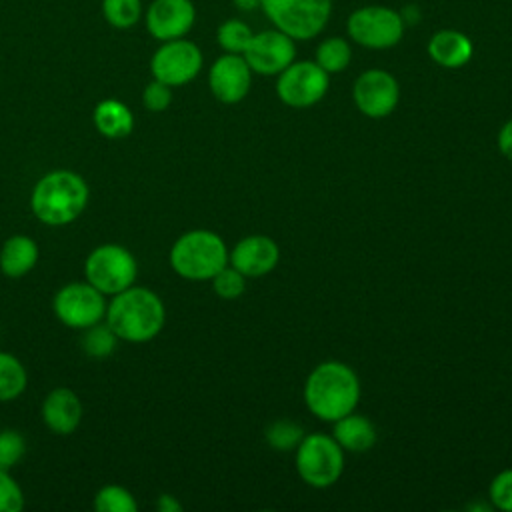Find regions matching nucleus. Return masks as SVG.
<instances>
[{"mask_svg": "<svg viewBox=\"0 0 512 512\" xmlns=\"http://www.w3.org/2000/svg\"><path fill=\"white\" fill-rule=\"evenodd\" d=\"M498 150L512 160V118L498 132Z\"/></svg>", "mask_w": 512, "mask_h": 512, "instance_id": "72a5a7b5", "label": "nucleus"}, {"mask_svg": "<svg viewBox=\"0 0 512 512\" xmlns=\"http://www.w3.org/2000/svg\"><path fill=\"white\" fill-rule=\"evenodd\" d=\"M38 244L26 234H14L0 248V270L8 278L26 276L38 262Z\"/></svg>", "mask_w": 512, "mask_h": 512, "instance_id": "a211bd4d", "label": "nucleus"}, {"mask_svg": "<svg viewBox=\"0 0 512 512\" xmlns=\"http://www.w3.org/2000/svg\"><path fill=\"white\" fill-rule=\"evenodd\" d=\"M212 288L214 292L224 300L238 298L246 288V276L238 272L234 266L226 264L220 272L212 276Z\"/></svg>", "mask_w": 512, "mask_h": 512, "instance_id": "c85d7f7f", "label": "nucleus"}, {"mask_svg": "<svg viewBox=\"0 0 512 512\" xmlns=\"http://www.w3.org/2000/svg\"><path fill=\"white\" fill-rule=\"evenodd\" d=\"M360 400V378L344 362L328 360L318 364L304 382L306 408L324 422L356 410Z\"/></svg>", "mask_w": 512, "mask_h": 512, "instance_id": "f257e3e1", "label": "nucleus"}, {"mask_svg": "<svg viewBox=\"0 0 512 512\" xmlns=\"http://www.w3.org/2000/svg\"><path fill=\"white\" fill-rule=\"evenodd\" d=\"M232 2H234V6H236L238 10H244V12L254 10V8L260 6V0H232Z\"/></svg>", "mask_w": 512, "mask_h": 512, "instance_id": "c9c22d12", "label": "nucleus"}, {"mask_svg": "<svg viewBox=\"0 0 512 512\" xmlns=\"http://www.w3.org/2000/svg\"><path fill=\"white\" fill-rule=\"evenodd\" d=\"M266 442L274 448V450H296V446L300 444V440L304 438V430L300 424L290 422V420H276L272 422L266 432H264Z\"/></svg>", "mask_w": 512, "mask_h": 512, "instance_id": "bb28decb", "label": "nucleus"}, {"mask_svg": "<svg viewBox=\"0 0 512 512\" xmlns=\"http://www.w3.org/2000/svg\"><path fill=\"white\" fill-rule=\"evenodd\" d=\"M328 92V72L316 62H292L278 74L276 94L292 108H308L324 98Z\"/></svg>", "mask_w": 512, "mask_h": 512, "instance_id": "9d476101", "label": "nucleus"}, {"mask_svg": "<svg viewBox=\"0 0 512 512\" xmlns=\"http://www.w3.org/2000/svg\"><path fill=\"white\" fill-rule=\"evenodd\" d=\"M352 98L356 108L368 118H384L392 114L398 104L400 88L396 78L386 70H366L362 72L352 88Z\"/></svg>", "mask_w": 512, "mask_h": 512, "instance_id": "f8f14e48", "label": "nucleus"}, {"mask_svg": "<svg viewBox=\"0 0 512 512\" xmlns=\"http://www.w3.org/2000/svg\"><path fill=\"white\" fill-rule=\"evenodd\" d=\"M144 24L148 34L158 40L184 38L196 20L192 0H152L144 10Z\"/></svg>", "mask_w": 512, "mask_h": 512, "instance_id": "4468645a", "label": "nucleus"}, {"mask_svg": "<svg viewBox=\"0 0 512 512\" xmlns=\"http://www.w3.org/2000/svg\"><path fill=\"white\" fill-rule=\"evenodd\" d=\"M24 494L8 470H0V512H20Z\"/></svg>", "mask_w": 512, "mask_h": 512, "instance_id": "2f4dec72", "label": "nucleus"}, {"mask_svg": "<svg viewBox=\"0 0 512 512\" xmlns=\"http://www.w3.org/2000/svg\"><path fill=\"white\" fill-rule=\"evenodd\" d=\"M118 336L112 332L108 324H94L86 328L82 338V348L90 358H108L116 348Z\"/></svg>", "mask_w": 512, "mask_h": 512, "instance_id": "a878e982", "label": "nucleus"}, {"mask_svg": "<svg viewBox=\"0 0 512 512\" xmlns=\"http://www.w3.org/2000/svg\"><path fill=\"white\" fill-rule=\"evenodd\" d=\"M28 384V374L24 364L10 352L0 350V402H10L18 398Z\"/></svg>", "mask_w": 512, "mask_h": 512, "instance_id": "4be33fe9", "label": "nucleus"}, {"mask_svg": "<svg viewBox=\"0 0 512 512\" xmlns=\"http://www.w3.org/2000/svg\"><path fill=\"white\" fill-rule=\"evenodd\" d=\"M92 122L104 138L118 140L132 132L134 114L124 102H120L116 98H106L96 104V108L92 112Z\"/></svg>", "mask_w": 512, "mask_h": 512, "instance_id": "412c9836", "label": "nucleus"}, {"mask_svg": "<svg viewBox=\"0 0 512 512\" xmlns=\"http://www.w3.org/2000/svg\"><path fill=\"white\" fill-rule=\"evenodd\" d=\"M172 270L186 280H212L228 264V248L212 230L184 232L170 248Z\"/></svg>", "mask_w": 512, "mask_h": 512, "instance_id": "20e7f679", "label": "nucleus"}, {"mask_svg": "<svg viewBox=\"0 0 512 512\" xmlns=\"http://www.w3.org/2000/svg\"><path fill=\"white\" fill-rule=\"evenodd\" d=\"M430 58L444 68H460L472 58V42L456 30H440L428 42Z\"/></svg>", "mask_w": 512, "mask_h": 512, "instance_id": "aec40b11", "label": "nucleus"}, {"mask_svg": "<svg viewBox=\"0 0 512 512\" xmlns=\"http://www.w3.org/2000/svg\"><path fill=\"white\" fill-rule=\"evenodd\" d=\"M100 8L106 24L116 30L134 28L144 16L142 0H102Z\"/></svg>", "mask_w": 512, "mask_h": 512, "instance_id": "5701e85b", "label": "nucleus"}, {"mask_svg": "<svg viewBox=\"0 0 512 512\" xmlns=\"http://www.w3.org/2000/svg\"><path fill=\"white\" fill-rule=\"evenodd\" d=\"M88 184L72 170H52L32 188V214L48 226L74 222L88 204Z\"/></svg>", "mask_w": 512, "mask_h": 512, "instance_id": "7ed1b4c3", "label": "nucleus"}, {"mask_svg": "<svg viewBox=\"0 0 512 512\" xmlns=\"http://www.w3.org/2000/svg\"><path fill=\"white\" fill-rule=\"evenodd\" d=\"M42 422L54 434H72L82 420V402L78 394L66 386L50 390L42 400Z\"/></svg>", "mask_w": 512, "mask_h": 512, "instance_id": "f3484780", "label": "nucleus"}, {"mask_svg": "<svg viewBox=\"0 0 512 512\" xmlns=\"http://www.w3.org/2000/svg\"><path fill=\"white\" fill-rule=\"evenodd\" d=\"M166 322V308L160 296L144 286H130L112 296L106 306V324L118 340L142 344L160 334Z\"/></svg>", "mask_w": 512, "mask_h": 512, "instance_id": "f03ea898", "label": "nucleus"}, {"mask_svg": "<svg viewBox=\"0 0 512 512\" xmlns=\"http://www.w3.org/2000/svg\"><path fill=\"white\" fill-rule=\"evenodd\" d=\"M296 472L312 488L332 486L344 472V450L328 434H304L296 446Z\"/></svg>", "mask_w": 512, "mask_h": 512, "instance_id": "39448f33", "label": "nucleus"}, {"mask_svg": "<svg viewBox=\"0 0 512 512\" xmlns=\"http://www.w3.org/2000/svg\"><path fill=\"white\" fill-rule=\"evenodd\" d=\"M26 454V440L16 430H0V470H12Z\"/></svg>", "mask_w": 512, "mask_h": 512, "instance_id": "c756f323", "label": "nucleus"}, {"mask_svg": "<svg viewBox=\"0 0 512 512\" xmlns=\"http://www.w3.org/2000/svg\"><path fill=\"white\" fill-rule=\"evenodd\" d=\"M252 84V70L244 56L226 52L216 58L208 72V86L216 100L224 104H236L244 100Z\"/></svg>", "mask_w": 512, "mask_h": 512, "instance_id": "2eb2a0df", "label": "nucleus"}, {"mask_svg": "<svg viewBox=\"0 0 512 512\" xmlns=\"http://www.w3.org/2000/svg\"><path fill=\"white\" fill-rule=\"evenodd\" d=\"M138 264L134 254L120 244L96 246L84 262L86 282H90L104 296H114L130 288L136 280Z\"/></svg>", "mask_w": 512, "mask_h": 512, "instance_id": "423d86ee", "label": "nucleus"}, {"mask_svg": "<svg viewBox=\"0 0 512 512\" xmlns=\"http://www.w3.org/2000/svg\"><path fill=\"white\" fill-rule=\"evenodd\" d=\"M156 506H158L160 512H180L182 510L180 502L174 496H170V494H160Z\"/></svg>", "mask_w": 512, "mask_h": 512, "instance_id": "f704fd0d", "label": "nucleus"}, {"mask_svg": "<svg viewBox=\"0 0 512 512\" xmlns=\"http://www.w3.org/2000/svg\"><path fill=\"white\" fill-rule=\"evenodd\" d=\"M94 510L98 512H136L138 504L134 494L118 484L102 486L94 496Z\"/></svg>", "mask_w": 512, "mask_h": 512, "instance_id": "b1692460", "label": "nucleus"}, {"mask_svg": "<svg viewBox=\"0 0 512 512\" xmlns=\"http://www.w3.org/2000/svg\"><path fill=\"white\" fill-rule=\"evenodd\" d=\"M216 38H218V44L230 52V54H242L248 46V42L252 40V30L242 22V20H236V18H230L226 22H222L218 26V32H216Z\"/></svg>", "mask_w": 512, "mask_h": 512, "instance_id": "cd10ccee", "label": "nucleus"}, {"mask_svg": "<svg viewBox=\"0 0 512 512\" xmlns=\"http://www.w3.org/2000/svg\"><path fill=\"white\" fill-rule=\"evenodd\" d=\"M106 300L90 282L64 284L52 300L56 318L74 330H86L106 316Z\"/></svg>", "mask_w": 512, "mask_h": 512, "instance_id": "6e6552de", "label": "nucleus"}, {"mask_svg": "<svg viewBox=\"0 0 512 512\" xmlns=\"http://www.w3.org/2000/svg\"><path fill=\"white\" fill-rule=\"evenodd\" d=\"M332 438L344 452H368L376 444V428L366 416L350 412L334 422Z\"/></svg>", "mask_w": 512, "mask_h": 512, "instance_id": "6ab92c4d", "label": "nucleus"}, {"mask_svg": "<svg viewBox=\"0 0 512 512\" xmlns=\"http://www.w3.org/2000/svg\"><path fill=\"white\" fill-rule=\"evenodd\" d=\"M488 496L498 510L512 512V468L502 470L492 478Z\"/></svg>", "mask_w": 512, "mask_h": 512, "instance_id": "7c9ffc66", "label": "nucleus"}, {"mask_svg": "<svg viewBox=\"0 0 512 512\" xmlns=\"http://www.w3.org/2000/svg\"><path fill=\"white\" fill-rule=\"evenodd\" d=\"M260 6L280 32L308 40L328 22L332 0H260Z\"/></svg>", "mask_w": 512, "mask_h": 512, "instance_id": "0eeeda50", "label": "nucleus"}, {"mask_svg": "<svg viewBox=\"0 0 512 512\" xmlns=\"http://www.w3.org/2000/svg\"><path fill=\"white\" fill-rule=\"evenodd\" d=\"M242 56L252 72L274 76L294 62L296 46L288 34L280 30H264L260 34H252Z\"/></svg>", "mask_w": 512, "mask_h": 512, "instance_id": "ddd939ff", "label": "nucleus"}, {"mask_svg": "<svg viewBox=\"0 0 512 512\" xmlns=\"http://www.w3.org/2000/svg\"><path fill=\"white\" fill-rule=\"evenodd\" d=\"M142 104L150 112H164L172 104V86L152 78L142 90Z\"/></svg>", "mask_w": 512, "mask_h": 512, "instance_id": "473e14b6", "label": "nucleus"}, {"mask_svg": "<svg viewBox=\"0 0 512 512\" xmlns=\"http://www.w3.org/2000/svg\"><path fill=\"white\" fill-rule=\"evenodd\" d=\"M348 34L366 48H390L404 34V20L390 8L366 6L348 18Z\"/></svg>", "mask_w": 512, "mask_h": 512, "instance_id": "9b49d317", "label": "nucleus"}, {"mask_svg": "<svg viewBox=\"0 0 512 512\" xmlns=\"http://www.w3.org/2000/svg\"><path fill=\"white\" fill-rule=\"evenodd\" d=\"M350 46L346 40L334 36V38H328L324 40L318 50H316V64L328 72V74H334V72H340L344 70L348 64H350Z\"/></svg>", "mask_w": 512, "mask_h": 512, "instance_id": "393cba45", "label": "nucleus"}, {"mask_svg": "<svg viewBox=\"0 0 512 512\" xmlns=\"http://www.w3.org/2000/svg\"><path fill=\"white\" fill-rule=\"evenodd\" d=\"M280 260L278 244L264 234L244 236L228 252V264L242 272L246 278H258L276 268Z\"/></svg>", "mask_w": 512, "mask_h": 512, "instance_id": "dca6fc26", "label": "nucleus"}, {"mask_svg": "<svg viewBox=\"0 0 512 512\" xmlns=\"http://www.w3.org/2000/svg\"><path fill=\"white\" fill-rule=\"evenodd\" d=\"M200 70H202V52L194 42L184 38L162 42L150 58L152 78L172 88L188 84L198 76Z\"/></svg>", "mask_w": 512, "mask_h": 512, "instance_id": "1a4fd4ad", "label": "nucleus"}]
</instances>
